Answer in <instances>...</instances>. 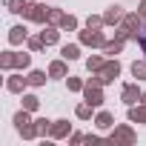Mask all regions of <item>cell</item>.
I'll return each instance as SVG.
<instances>
[{"mask_svg":"<svg viewBox=\"0 0 146 146\" xmlns=\"http://www.w3.org/2000/svg\"><path fill=\"white\" fill-rule=\"evenodd\" d=\"M49 75H52V78H63V75H66V66H63V63H52Z\"/></svg>","mask_w":146,"mask_h":146,"instance_id":"cell-13","label":"cell"},{"mask_svg":"<svg viewBox=\"0 0 146 146\" xmlns=\"http://www.w3.org/2000/svg\"><path fill=\"white\" fill-rule=\"evenodd\" d=\"M9 40H12V43H23V40H26V29H23V26H15L12 35H9Z\"/></svg>","mask_w":146,"mask_h":146,"instance_id":"cell-7","label":"cell"},{"mask_svg":"<svg viewBox=\"0 0 146 146\" xmlns=\"http://www.w3.org/2000/svg\"><path fill=\"white\" fill-rule=\"evenodd\" d=\"M132 75H135L137 80H143V78H146V63H135V66H132Z\"/></svg>","mask_w":146,"mask_h":146,"instance_id":"cell-15","label":"cell"},{"mask_svg":"<svg viewBox=\"0 0 146 146\" xmlns=\"http://www.w3.org/2000/svg\"><path fill=\"white\" fill-rule=\"evenodd\" d=\"M37 103H40V100H37L35 95H26V98H23V109H29V112H32V109H37Z\"/></svg>","mask_w":146,"mask_h":146,"instance_id":"cell-16","label":"cell"},{"mask_svg":"<svg viewBox=\"0 0 146 146\" xmlns=\"http://www.w3.org/2000/svg\"><path fill=\"white\" fill-rule=\"evenodd\" d=\"M115 137H117V140H132V137H135V135H132V132H129V129H117V132H115V135H112V140H115Z\"/></svg>","mask_w":146,"mask_h":146,"instance_id":"cell-18","label":"cell"},{"mask_svg":"<svg viewBox=\"0 0 146 146\" xmlns=\"http://www.w3.org/2000/svg\"><path fill=\"white\" fill-rule=\"evenodd\" d=\"M98 86H100V78H95V80L86 86V100H89L92 106H100V103H103V95H100Z\"/></svg>","mask_w":146,"mask_h":146,"instance_id":"cell-1","label":"cell"},{"mask_svg":"<svg viewBox=\"0 0 146 146\" xmlns=\"http://www.w3.org/2000/svg\"><path fill=\"white\" fill-rule=\"evenodd\" d=\"M9 12H15V15H26L29 12V3H26V0H9Z\"/></svg>","mask_w":146,"mask_h":146,"instance_id":"cell-5","label":"cell"},{"mask_svg":"<svg viewBox=\"0 0 146 146\" xmlns=\"http://www.w3.org/2000/svg\"><path fill=\"white\" fill-rule=\"evenodd\" d=\"M98 126H100V129H109V126H112V115H109V112H100V115H98Z\"/></svg>","mask_w":146,"mask_h":146,"instance_id":"cell-12","label":"cell"},{"mask_svg":"<svg viewBox=\"0 0 146 146\" xmlns=\"http://www.w3.org/2000/svg\"><path fill=\"white\" fill-rule=\"evenodd\" d=\"M80 40H83V43H89V46H103V35H98V32H92V29H89V32H83V35H80Z\"/></svg>","mask_w":146,"mask_h":146,"instance_id":"cell-4","label":"cell"},{"mask_svg":"<svg viewBox=\"0 0 146 146\" xmlns=\"http://www.w3.org/2000/svg\"><path fill=\"white\" fill-rule=\"evenodd\" d=\"M69 132V126H66V120H54V126H52V135L54 137H63Z\"/></svg>","mask_w":146,"mask_h":146,"instance_id":"cell-9","label":"cell"},{"mask_svg":"<svg viewBox=\"0 0 146 146\" xmlns=\"http://www.w3.org/2000/svg\"><path fill=\"white\" fill-rule=\"evenodd\" d=\"M29 83H32V86H43V83H46V75H43V72H32V75H29Z\"/></svg>","mask_w":146,"mask_h":146,"instance_id":"cell-11","label":"cell"},{"mask_svg":"<svg viewBox=\"0 0 146 146\" xmlns=\"http://www.w3.org/2000/svg\"><path fill=\"white\" fill-rule=\"evenodd\" d=\"M63 26H66V29H75L78 20H75V17H63Z\"/></svg>","mask_w":146,"mask_h":146,"instance_id":"cell-26","label":"cell"},{"mask_svg":"<svg viewBox=\"0 0 146 146\" xmlns=\"http://www.w3.org/2000/svg\"><path fill=\"white\" fill-rule=\"evenodd\" d=\"M117 72H120V66H117V63H106V66L100 69V83L115 80V78H117Z\"/></svg>","mask_w":146,"mask_h":146,"instance_id":"cell-2","label":"cell"},{"mask_svg":"<svg viewBox=\"0 0 146 146\" xmlns=\"http://www.w3.org/2000/svg\"><path fill=\"white\" fill-rule=\"evenodd\" d=\"M86 66L98 72V69H103V60H100V57H89V63H86Z\"/></svg>","mask_w":146,"mask_h":146,"instance_id":"cell-22","label":"cell"},{"mask_svg":"<svg viewBox=\"0 0 146 146\" xmlns=\"http://www.w3.org/2000/svg\"><path fill=\"white\" fill-rule=\"evenodd\" d=\"M137 98H140V95H137V86H126V89H123V100H126V103H135Z\"/></svg>","mask_w":146,"mask_h":146,"instance_id":"cell-8","label":"cell"},{"mask_svg":"<svg viewBox=\"0 0 146 146\" xmlns=\"http://www.w3.org/2000/svg\"><path fill=\"white\" fill-rule=\"evenodd\" d=\"M52 126H49V120H37V135H46Z\"/></svg>","mask_w":146,"mask_h":146,"instance_id":"cell-25","label":"cell"},{"mask_svg":"<svg viewBox=\"0 0 146 146\" xmlns=\"http://www.w3.org/2000/svg\"><path fill=\"white\" fill-rule=\"evenodd\" d=\"M49 20H52V23H63V15H60L57 9H49Z\"/></svg>","mask_w":146,"mask_h":146,"instance_id":"cell-21","label":"cell"},{"mask_svg":"<svg viewBox=\"0 0 146 146\" xmlns=\"http://www.w3.org/2000/svg\"><path fill=\"white\" fill-rule=\"evenodd\" d=\"M80 86H83V83H80V80H78V78H72V80H69V89H75V92H78V89H80Z\"/></svg>","mask_w":146,"mask_h":146,"instance_id":"cell-27","label":"cell"},{"mask_svg":"<svg viewBox=\"0 0 146 146\" xmlns=\"http://www.w3.org/2000/svg\"><path fill=\"white\" fill-rule=\"evenodd\" d=\"M89 115H92V103H86V106L78 109V117H89Z\"/></svg>","mask_w":146,"mask_h":146,"instance_id":"cell-24","label":"cell"},{"mask_svg":"<svg viewBox=\"0 0 146 146\" xmlns=\"http://www.w3.org/2000/svg\"><path fill=\"white\" fill-rule=\"evenodd\" d=\"M26 112H29V109H26ZM26 112H17V115H15V126H17V129H20V126H26V123H32Z\"/></svg>","mask_w":146,"mask_h":146,"instance_id":"cell-17","label":"cell"},{"mask_svg":"<svg viewBox=\"0 0 146 146\" xmlns=\"http://www.w3.org/2000/svg\"><path fill=\"white\" fill-rule=\"evenodd\" d=\"M129 117H132L135 123H137V120H146V109H132V112H129Z\"/></svg>","mask_w":146,"mask_h":146,"instance_id":"cell-19","label":"cell"},{"mask_svg":"<svg viewBox=\"0 0 146 146\" xmlns=\"http://www.w3.org/2000/svg\"><path fill=\"white\" fill-rule=\"evenodd\" d=\"M78 54H80V49H78V46H63V57H66V60H75Z\"/></svg>","mask_w":146,"mask_h":146,"instance_id":"cell-14","label":"cell"},{"mask_svg":"<svg viewBox=\"0 0 146 146\" xmlns=\"http://www.w3.org/2000/svg\"><path fill=\"white\" fill-rule=\"evenodd\" d=\"M26 17H29V20H37V23H43V20L49 17V9H43V6H29Z\"/></svg>","mask_w":146,"mask_h":146,"instance_id":"cell-3","label":"cell"},{"mask_svg":"<svg viewBox=\"0 0 146 146\" xmlns=\"http://www.w3.org/2000/svg\"><path fill=\"white\" fill-rule=\"evenodd\" d=\"M26 83H29V78H12L9 80V92H23Z\"/></svg>","mask_w":146,"mask_h":146,"instance_id":"cell-6","label":"cell"},{"mask_svg":"<svg viewBox=\"0 0 146 146\" xmlns=\"http://www.w3.org/2000/svg\"><path fill=\"white\" fill-rule=\"evenodd\" d=\"M120 52V40L117 43H106V54H117Z\"/></svg>","mask_w":146,"mask_h":146,"instance_id":"cell-23","label":"cell"},{"mask_svg":"<svg viewBox=\"0 0 146 146\" xmlns=\"http://www.w3.org/2000/svg\"><path fill=\"white\" fill-rule=\"evenodd\" d=\"M117 20H120V9L115 6V9H112V12L106 15V23H117Z\"/></svg>","mask_w":146,"mask_h":146,"instance_id":"cell-20","label":"cell"},{"mask_svg":"<svg viewBox=\"0 0 146 146\" xmlns=\"http://www.w3.org/2000/svg\"><path fill=\"white\" fill-rule=\"evenodd\" d=\"M40 40L49 46V43H57V32L54 29H43V35H40Z\"/></svg>","mask_w":146,"mask_h":146,"instance_id":"cell-10","label":"cell"}]
</instances>
